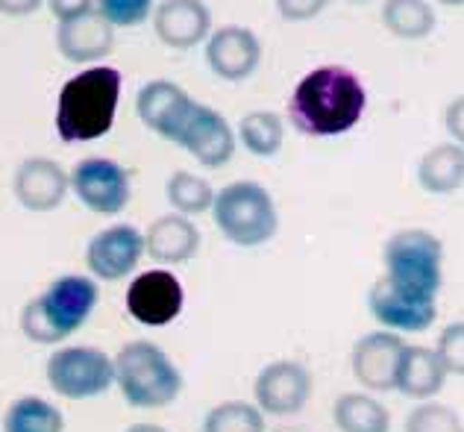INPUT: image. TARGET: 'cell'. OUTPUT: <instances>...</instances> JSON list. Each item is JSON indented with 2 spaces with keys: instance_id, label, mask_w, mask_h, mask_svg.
I'll list each match as a JSON object with an SVG mask.
<instances>
[{
  "instance_id": "20",
  "label": "cell",
  "mask_w": 464,
  "mask_h": 432,
  "mask_svg": "<svg viewBox=\"0 0 464 432\" xmlns=\"http://www.w3.org/2000/svg\"><path fill=\"white\" fill-rule=\"evenodd\" d=\"M200 247V230L194 227V221L170 212L156 218L153 224L144 230V256H150L159 268H174L186 265L194 259Z\"/></svg>"
},
{
  "instance_id": "29",
  "label": "cell",
  "mask_w": 464,
  "mask_h": 432,
  "mask_svg": "<svg viewBox=\"0 0 464 432\" xmlns=\"http://www.w3.org/2000/svg\"><path fill=\"white\" fill-rule=\"evenodd\" d=\"M406 432H464V424L456 409L444 403H420L406 417Z\"/></svg>"
},
{
  "instance_id": "34",
  "label": "cell",
  "mask_w": 464,
  "mask_h": 432,
  "mask_svg": "<svg viewBox=\"0 0 464 432\" xmlns=\"http://www.w3.org/2000/svg\"><path fill=\"white\" fill-rule=\"evenodd\" d=\"M444 127L450 133V139L464 147V94L447 103V109H444Z\"/></svg>"
},
{
  "instance_id": "15",
  "label": "cell",
  "mask_w": 464,
  "mask_h": 432,
  "mask_svg": "<svg viewBox=\"0 0 464 432\" xmlns=\"http://www.w3.org/2000/svg\"><path fill=\"white\" fill-rule=\"evenodd\" d=\"M194 103L198 101L174 80H150V83H144L136 94L139 121L150 133H156L159 139H165L170 144L177 142V135L182 130V123H186V118L191 115Z\"/></svg>"
},
{
  "instance_id": "10",
  "label": "cell",
  "mask_w": 464,
  "mask_h": 432,
  "mask_svg": "<svg viewBox=\"0 0 464 432\" xmlns=\"http://www.w3.org/2000/svg\"><path fill=\"white\" fill-rule=\"evenodd\" d=\"M144 256V232L132 224H112L85 244V268L101 282L130 280Z\"/></svg>"
},
{
  "instance_id": "26",
  "label": "cell",
  "mask_w": 464,
  "mask_h": 432,
  "mask_svg": "<svg viewBox=\"0 0 464 432\" xmlns=\"http://www.w3.org/2000/svg\"><path fill=\"white\" fill-rule=\"evenodd\" d=\"M382 24L397 39L418 42L435 30V9L430 0H385Z\"/></svg>"
},
{
  "instance_id": "9",
  "label": "cell",
  "mask_w": 464,
  "mask_h": 432,
  "mask_svg": "<svg viewBox=\"0 0 464 432\" xmlns=\"http://www.w3.org/2000/svg\"><path fill=\"white\" fill-rule=\"evenodd\" d=\"M127 312L144 327H168L186 306V289L170 268H150L127 286Z\"/></svg>"
},
{
  "instance_id": "11",
  "label": "cell",
  "mask_w": 464,
  "mask_h": 432,
  "mask_svg": "<svg viewBox=\"0 0 464 432\" xmlns=\"http://www.w3.org/2000/svg\"><path fill=\"white\" fill-rule=\"evenodd\" d=\"M174 144L179 151L191 153L203 168L218 171L229 162L232 153H236L238 139H236V133H232L229 121L218 113L215 106L198 101L191 109V115L186 118V123H182Z\"/></svg>"
},
{
  "instance_id": "33",
  "label": "cell",
  "mask_w": 464,
  "mask_h": 432,
  "mask_svg": "<svg viewBox=\"0 0 464 432\" xmlns=\"http://www.w3.org/2000/svg\"><path fill=\"white\" fill-rule=\"evenodd\" d=\"M44 4L59 24L71 21V18H80V15H85V12L94 9V0H44Z\"/></svg>"
},
{
  "instance_id": "38",
  "label": "cell",
  "mask_w": 464,
  "mask_h": 432,
  "mask_svg": "<svg viewBox=\"0 0 464 432\" xmlns=\"http://www.w3.org/2000/svg\"><path fill=\"white\" fill-rule=\"evenodd\" d=\"M347 4H356V6H362V4H371V0H347Z\"/></svg>"
},
{
  "instance_id": "19",
  "label": "cell",
  "mask_w": 464,
  "mask_h": 432,
  "mask_svg": "<svg viewBox=\"0 0 464 432\" xmlns=\"http://www.w3.org/2000/svg\"><path fill=\"white\" fill-rule=\"evenodd\" d=\"M56 47L74 65H97L115 47V27L101 12L92 9L80 18L63 21L56 30Z\"/></svg>"
},
{
  "instance_id": "3",
  "label": "cell",
  "mask_w": 464,
  "mask_h": 432,
  "mask_svg": "<svg viewBox=\"0 0 464 432\" xmlns=\"http://www.w3.org/2000/svg\"><path fill=\"white\" fill-rule=\"evenodd\" d=\"M101 289L92 274H63L24 306L21 332L35 344H63L94 315Z\"/></svg>"
},
{
  "instance_id": "28",
  "label": "cell",
  "mask_w": 464,
  "mask_h": 432,
  "mask_svg": "<svg viewBox=\"0 0 464 432\" xmlns=\"http://www.w3.org/2000/svg\"><path fill=\"white\" fill-rule=\"evenodd\" d=\"M200 432H265V412L247 400H227L203 415Z\"/></svg>"
},
{
  "instance_id": "37",
  "label": "cell",
  "mask_w": 464,
  "mask_h": 432,
  "mask_svg": "<svg viewBox=\"0 0 464 432\" xmlns=\"http://www.w3.org/2000/svg\"><path fill=\"white\" fill-rule=\"evenodd\" d=\"M435 4H441V6H464V0H435Z\"/></svg>"
},
{
  "instance_id": "32",
  "label": "cell",
  "mask_w": 464,
  "mask_h": 432,
  "mask_svg": "<svg viewBox=\"0 0 464 432\" xmlns=\"http://www.w3.org/2000/svg\"><path fill=\"white\" fill-rule=\"evenodd\" d=\"M329 6V0H276V12L279 18L288 24H303L317 18L321 12Z\"/></svg>"
},
{
  "instance_id": "14",
  "label": "cell",
  "mask_w": 464,
  "mask_h": 432,
  "mask_svg": "<svg viewBox=\"0 0 464 432\" xmlns=\"http://www.w3.org/2000/svg\"><path fill=\"white\" fill-rule=\"evenodd\" d=\"M312 398L309 368L291 359H276L259 370L253 382V400L265 415H297Z\"/></svg>"
},
{
  "instance_id": "13",
  "label": "cell",
  "mask_w": 464,
  "mask_h": 432,
  "mask_svg": "<svg viewBox=\"0 0 464 432\" xmlns=\"http://www.w3.org/2000/svg\"><path fill=\"white\" fill-rule=\"evenodd\" d=\"M368 309L376 324L391 332H423L435 324L438 306L435 298H423L397 286L388 277H380L368 291Z\"/></svg>"
},
{
  "instance_id": "31",
  "label": "cell",
  "mask_w": 464,
  "mask_h": 432,
  "mask_svg": "<svg viewBox=\"0 0 464 432\" xmlns=\"http://www.w3.org/2000/svg\"><path fill=\"white\" fill-rule=\"evenodd\" d=\"M435 353L444 370L453 377H464V320H453L441 329L435 344Z\"/></svg>"
},
{
  "instance_id": "12",
  "label": "cell",
  "mask_w": 464,
  "mask_h": 432,
  "mask_svg": "<svg viewBox=\"0 0 464 432\" xmlns=\"http://www.w3.org/2000/svg\"><path fill=\"white\" fill-rule=\"evenodd\" d=\"M203 59L209 71L224 83H241L262 65V42L241 24H227L206 35Z\"/></svg>"
},
{
  "instance_id": "21",
  "label": "cell",
  "mask_w": 464,
  "mask_h": 432,
  "mask_svg": "<svg viewBox=\"0 0 464 432\" xmlns=\"http://www.w3.org/2000/svg\"><path fill=\"white\" fill-rule=\"evenodd\" d=\"M447 370L438 359V353L423 348V344H406L397 365L394 388L411 400H432L444 388Z\"/></svg>"
},
{
  "instance_id": "16",
  "label": "cell",
  "mask_w": 464,
  "mask_h": 432,
  "mask_svg": "<svg viewBox=\"0 0 464 432\" xmlns=\"http://www.w3.org/2000/svg\"><path fill=\"white\" fill-rule=\"evenodd\" d=\"M68 171L51 156H30L12 174V194L27 212H53L68 197Z\"/></svg>"
},
{
  "instance_id": "23",
  "label": "cell",
  "mask_w": 464,
  "mask_h": 432,
  "mask_svg": "<svg viewBox=\"0 0 464 432\" xmlns=\"http://www.w3.org/2000/svg\"><path fill=\"white\" fill-rule=\"evenodd\" d=\"M333 421L341 432H391V412L362 391L341 394L333 406Z\"/></svg>"
},
{
  "instance_id": "6",
  "label": "cell",
  "mask_w": 464,
  "mask_h": 432,
  "mask_svg": "<svg viewBox=\"0 0 464 432\" xmlns=\"http://www.w3.org/2000/svg\"><path fill=\"white\" fill-rule=\"evenodd\" d=\"M385 277L423 298H438L444 282V244L430 230H400L385 241Z\"/></svg>"
},
{
  "instance_id": "36",
  "label": "cell",
  "mask_w": 464,
  "mask_h": 432,
  "mask_svg": "<svg viewBox=\"0 0 464 432\" xmlns=\"http://www.w3.org/2000/svg\"><path fill=\"white\" fill-rule=\"evenodd\" d=\"M127 432H168V429L159 427V424H132Z\"/></svg>"
},
{
  "instance_id": "18",
  "label": "cell",
  "mask_w": 464,
  "mask_h": 432,
  "mask_svg": "<svg viewBox=\"0 0 464 432\" xmlns=\"http://www.w3.org/2000/svg\"><path fill=\"white\" fill-rule=\"evenodd\" d=\"M150 21L156 39L170 51H191L212 33V9L203 0H162Z\"/></svg>"
},
{
  "instance_id": "2",
  "label": "cell",
  "mask_w": 464,
  "mask_h": 432,
  "mask_svg": "<svg viewBox=\"0 0 464 432\" xmlns=\"http://www.w3.org/2000/svg\"><path fill=\"white\" fill-rule=\"evenodd\" d=\"M124 77L112 65H89L63 83L56 97V135L65 144L97 142L115 127Z\"/></svg>"
},
{
  "instance_id": "1",
  "label": "cell",
  "mask_w": 464,
  "mask_h": 432,
  "mask_svg": "<svg viewBox=\"0 0 464 432\" xmlns=\"http://www.w3.org/2000/svg\"><path fill=\"white\" fill-rule=\"evenodd\" d=\"M368 109V92L347 65H317L288 97V121L303 135L326 139L359 127Z\"/></svg>"
},
{
  "instance_id": "35",
  "label": "cell",
  "mask_w": 464,
  "mask_h": 432,
  "mask_svg": "<svg viewBox=\"0 0 464 432\" xmlns=\"http://www.w3.org/2000/svg\"><path fill=\"white\" fill-rule=\"evenodd\" d=\"M44 0H0V12L9 18H27L33 12H39Z\"/></svg>"
},
{
  "instance_id": "17",
  "label": "cell",
  "mask_w": 464,
  "mask_h": 432,
  "mask_svg": "<svg viewBox=\"0 0 464 432\" xmlns=\"http://www.w3.org/2000/svg\"><path fill=\"white\" fill-rule=\"evenodd\" d=\"M406 341L400 339V332L391 329H376L362 336L353 344L350 353V368L353 377L359 379V386L368 391H391L397 379V365Z\"/></svg>"
},
{
  "instance_id": "8",
  "label": "cell",
  "mask_w": 464,
  "mask_h": 432,
  "mask_svg": "<svg viewBox=\"0 0 464 432\" xmlns=\"http://www.w3.org/2000/svg\"><path fill=\"white\" fill-rule=\"evenodd\" d=\"M68 182L77 201L101 218H115L118 212H124L132 197L127 168L109 156L80 159L68 174Z\"/></svg>"
},
{
  "instance_id": "30",
  "label": "cell",
  "mask_w": 464,
  "mask_h": 432,
  "mask_svg": "<svg viewBox=\"0 0 464 432\" xmlns=\"http://www.w3.org/2000/svg\"><path fill=\"white\" fill-rule=\"evenodd\" d=\"M94 9L115 30H132L153 15L156 0H94Z\"/></svg>"
},
{
  "instance_id": "5",
  "label": "cell",
  "mask_w": 464,
  "mask_h": 432,
  "mask_svg": "<svg viewBox=\"0 0 464 432\" xmlns=\"http://www.w3.org/2000/svg\"><path fill=\"white\" fill-rule=\"evenodd\" d=\"M209 212L221 236L236 247H262L279 230L274 194L256 180L227 182L221 191H215Z\"/></svg>"
},
{
  "instance_id": "27",
  "label": "cell",
  "mask_w": 464,
  "mask_h": 432,
  "mask_svg": "<svg viewBox=\"0 0 464 432\" xmlns=\"http://www.w3.org/2000/svg\"><path fill=\"white\" fill-rule=\"evenodd\" d=\"M165 197L174 212L194 218L203 215L212 209L215 201V189L209 185V180L200 174H191V171H174L165 182Z\"/></svg>"
},
{
  "instance_id": "4",
  "label": "cell",
  "mask_w": 464,
  "mask_h": 432,
  "mask_svg": "<svg viewBox=\"0 0 464 432\" xmlns=\"http://www.w3.org/2000/svg\"><path fill=\"white\" fill-rule=\"evenodd\" d=\"M115 386L132 409H165L182 394V374L156 341H127L112 359Z\"/></svg>"
},
{
  "instance_id": "7",
  "label": "cell",
  "mask_w": 464,
  "mask_h": 432,
  "mask_svg": "<svg viewBox=\"0 0 464 432\" xmlns=\"http://www.w3.org/2000/svg\"><path fill=\"white\" fill-rule=\"evenodd\" d=\"M47 386L65 400H92L115 386L112 356L92 344H59L44 365Z\"/></svg>"
},
{
  "instance_id": "24",
  "label": "cell",
  "mask_w": 464,
  "mask_h": 432,
  "mask_svg": "<svg viewBox=\"0 0 464 432\" xmlns=\"http://www.w3.org/2000/svg\"><path fill=\"white\" fill-rule=\"evenodd\" d=\"M236 139L253 156H276L285 142V121L274 109H253L238 121Z\"/></svg>"
},
{
  "instance_id": "25",
  "label": "cell",
  "mask_w": 464,
  "mask_h": 432,
  "mask_svg": "<svg viewBox=\"0 0 464 432\" xmlns=\"http://www.w3.org/2000/svg\"><path fill=\"white\" fill-rule=\"evenodd\" d=\"M4 432H65V415L39 394H24L4 412Z\"/></svg>"
},
{
  "instance_id": "22",
  "label": "cell",
  "mask_w": 464,
  "mask_h": 432,
  "mask_svg": "<svg viewBox=\"0 0 464 432\" xmlns=\"http://www.w3.org/2000/svg\"><path fill=\"white\" fill-rule=\"evenodd\" d=\"M418 182L430 194H456L464 185V147L456 142H441L430 147L418 162Z\"/></svg>"
}]
</instances>
